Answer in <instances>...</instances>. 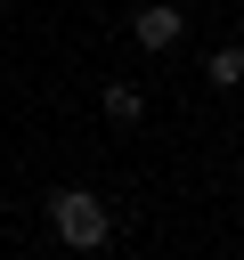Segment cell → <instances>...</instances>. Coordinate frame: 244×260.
<instances>
[{
    "instance_id": "2",
    "label": "cell",
    "mask_w": 244,
    "mask_h": 260,
    "mask_svg": "<svg viewBox=\"0 0 244 260\" xmlns=\"http://www.w3.org/2000/svg\"><path fill=\"white\" fill-rule=\"evenodd\" d=\"M179 32H187V8H179V0H146V8L130 16V41H138V49H179Z\"/></svg>"
},
{
    "instance_id": "4",
    "label": "cell",
    "mask_w": 244,
    "mask_h": 260,
    "mask_svg": "<svg viewBox=\"0 0 244 260\" xmlns=\"http://www.w3.org/2000/svg\"><path fill=\"white\" fill-rule=\"evenodd\" d=\"M203 81H211V89H236V81H244V49H211V57H203Z\"/></svg>"
},
{
    "instance_id": "5",
    "label": "cell",
    "mask_w": 244,
    "mask_h": 260,
    "mask_svg": "<svg viewBox=\"0 0 244 260\" xmlns=\"http://www.w3.org/2000/svg\"><path fill=\"white\" fill-rule=\"evenodd\" d=\"M236 171H244V154H236Z\"/></svg>"
},
{
    "instance_id": "3",
    "label": "cell",
    "mask_w": 244,
    "mask_h": 260,
    "mask_svg": "<svg viewBox=\"0 0 244 260\" xmlns=\"http://www.w3.org/2000/svg\"><path fill=\"white\" fill-rule=\"evenodd\" d=\"M146 114V89L138 81H106V122H138Z\"/></svg>"
},
{
    "instance_id": "1",
    "label": "cell",
    "mask_w": 244,
    "mask_h": 260,
    "mask_svg": "<svg viewBox=\"0 0 244 260\" xmlns=\"http://www.w3.org/2000/svg\"><path fill=\"white\" fill-rule=\"evenodd\" d=\"M49 228H57V244L98 252V244L114 236V211H106V195H89V187H57V195H49Z\"/></svg>"
}]
</instances>
